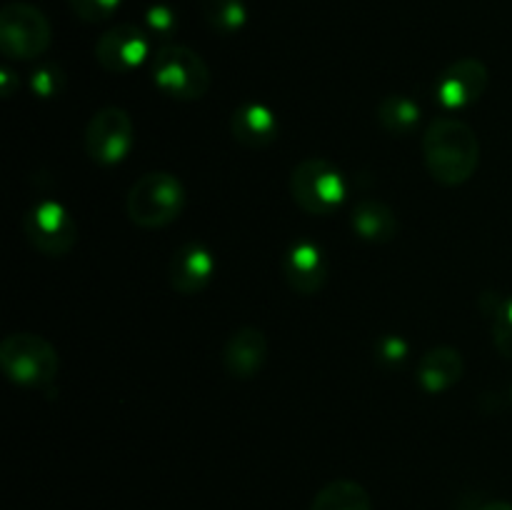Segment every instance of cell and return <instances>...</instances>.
Returning <instances> with one entry per match:
<instances>
[{
    "label": "cell",
    "instance_id": "obj_4",
    "mask_svg": "<svg viewBox=\"0 0 512 510\" xmlns=\"http://www.w3.org/2000/svg\"><path fill=\"white\" fill-rule=\"evenodd\" d=\"M155 88L173 100H200L210 90V68L188 45L165 43L150 60Z\"/></svg>",
    "mask_w": 512,
    "mask_h": 510
},
{
    "label": "cell",
    "instance_id": "obj_2",
    "mask_svg": "<svg viewBox=\"0 0 512 510\" xmlns=\"http://www.w3.org/2000/svg\"><path fill=\"white\" fill-rule=\"evenodd\" d=\"M185 208V185L168 170H153L133 183L125 198L128 218L138 228L155 230L175 223Z\"/></svg>",
    "mask_w": 512,
    "mask_h": 510
},
{
    "label": "cell",
    "instance_id": "obj_18",
    "mask_svg": "<svg viewBox=\"0 0 512 510\" xmlns=\"http://www.w3.org/2000/svg\"><path fill=\"white\" fill-rule=\"evenodd\" d=\"M420 105L408 95H385L378 105V120L390 135H413L420 125Z\"/></svg>",
    "mask_w": 512,
    "mask_h": 510
},
{
    "label": "cell",
    "instance_id": "obj_25",
    "mask_svg": "<svg viewBox=\"0 0 512 510\" xmlns=\"http://www.w3.org/2000/svg\"><path fill=\"white\" fill-rule=\"evenodd\" d=\"M475 510H512V503H505V500H490V503L478 505Z\"/></svg>",
    "mask_w": 512,
    "mask_h": 510
},
{
    "label": "cell",
    "instance_id": "obj_21",
    "mask_svg": "<svg viewBox=\"0 0 512 510\" xmlns=\"http://www.w3.org/2000/svg\"><path fill=\"white\" fill-rule=\"evenodd\" d=\"M175 30H178V15L170 5L155 3L153 8H148V13H145V33L158 35V38H173Z\"/></svg>",
    "mask_w": 512,
    "mask_h": 510
},
{
    "label": "cell",
    "instance_id": "obj_15",
    "mask_svg": "<svg viewBox=\"0 0 512 510\" xmlns=\"http://www.w3.org/2000/svg\"><path fill=\"white\" fill-rule=\"evenodd\" d=\"M463 355L460 350L450 348V345H440V348L428 350L420 358L418 365V383L425 393L438 395L453 388L460 378H463Z\"/></svg>",
    "mask_w": 512,
    "mask_h": 510
},
{
    "label": "cell",
    "instance_id": "obj_9",
    "mask_svg": "<svg viewBox=\"0 0 512 510\" xmlns=\"http://www.w3.org/2000/svg\"><path fill=\"white\" fill-rule=\"evenodd\" d=\"M150 35L140 25L120 23L105 30L95 43V58L108 73L125 75L148 60Z\"/></svg>",
    "mask_w": 512,
    "mask_h": 510
},
{
    "label": "cell",
    "instance_id": "obj_23",
    "mask_svg": "<svg viewBox=\"0 0 512 510\" xmlns=\"http://www.w3.org/2000/svg\"><path fill=\"white\" fill-rule=\"evenodd\" d=\"M375 355H378L380 365H385V368H400L408 360L410 345L400 335H385V338L378 340Z\"/></svg>",
    "mask_w": 512,
    "mask_h": 510
},
{
    "label": "cell",
    "instance_id": "obj_7",
    "mask_svg": "<svg viewBox=\"0 0 512 510\" xmlns=\"http://www.w3.org/2000/svg\"><path fill=\"white\" fill-rule=\"evenodd\" d=\"M135 143L133 118L125 108L108 105L100 108L85 125V153L98 165H118L130 155Z\"/></svg>",
    "mask_w": 512,
    "mask_h": 510
},
{
    "label": "cell",
    "instance_id": "obj_22",
    "mask_svg": "<svg viewBox=\"0 0 512 510\" xmlns=\"http://www.w3.org/2000/svg\"><path fill=\"white\" fill-rule=\"evenodd\" d=\"M123 0H68L70 10L85 23H103L113 18Z\"/></svg>",
    "mask_w": 512,
    "mask_h": 510
},
{
    "label": "cell",
    "instance_id": "obj_19",
    "mask_svg": "<svg viewBox=\"0 0 512 510\" xmlns=\"http://www.w3.org/2000/svg\"><path fill=\"white\" fill-rule=\"evenodd\" d=\"M200 15L220 35H235L248 23L245 0H200Z\"/></svg>",
    "mask_w": 512,
    "mask_h": 510
},
{
    "label": "cell",
    "instance_id": "obj_11",
    "mask_svg": "<svg viewBox=\"0 0 512 510\" xmlns=\"http://www.w3.org/2000/svg\"><path fill=\"white\" fill-rule=\"evenodd\" d=\"M283 280L298 295H315L328 280V258L325 250L313 240H298L283 255Z\"/></svg>",
    "mask_w": 512,
    "mask_h": 510
},
{
    "label": "cell",
    "instance_id": "obj_24",
    "mask_svg": "<svg viewBox=\"0 0 512 510\" xmlns=\"http://www.w3.org/2000/svg\"><path fill=\"white\" fill-rule=\"evenodd\" d=\"M30 85L40 98H50L63 88V70L55 68V65H40L30 78Z\"/></svg>",
    "mask_w": 512,
    "mask_h": 510
},
{
    "label": "cell",
    "instance_id": "obj_20",
    "mask_svg": "<svg viewBox=\"0 0 512 510\" xmlns=\"http://www.w3.org/2000/svg\"><path fill=\"white\" fill-rule=\"evenodd\" d=\"M490 318H493L495 348L505 358H512V298L495 300V308L490 310Z\"/></svg>",
    "mask_w": 512,
    "mask_h": 510
},
{
    "label": "cell",
    "instance_id": "obj_13",
    "mask_svg": "<svg viewBox=\"0 0 512 510\" xmlns=\"http://www.w3.org/2000/svg\"><path fill=\"white\" fill-rule=\"evenodd\" d=\"M223 368L230 378L250 380L263 370L268 360V338L260 328L245 325L238 328L223 345Z\"/></svg>",
    "mask_w": 512,
    "mask_h": 510
},
{
    "label": "cell",
    "instance_id": "obj_12",
    "mask_svg": "<svg viewBox=\"0 0 512 510\" xmlns=\"http://www.w3.org/2000/svg\"><path fill=\"white\" fill-rule=\"evenodd\" d=\"M215 268H218V263H215V255L210 253L208 245L195 243V240L185 243L170 258V285L180 295H198L200 290L210 285Z\"/></svg>",
    "mask_w": 512,
    "mask_h": 510
},
{
    "label": "cell",
    "instance_id": "obj_17",
    "mask_svg": "<svg viewBox=\"0 0 512 510\" xmlns=\"http://www.w3.org/2000/svg\"><path fill=\"white\" fill-rule=\"evenodd\" d=\"M310 510H373V500L363 485L340 478L318 490Z\"/></svg>",
    "mask_w": 512,
    "mask_h": 510
},
{
    "label": "cell",
    "instance_id": "obj_1",
    "mask_svg": "<svg viewBox=\"0 0 512 510\" xmlns=\"http://www.w3.org/2000/svg\"><path fill=\"white\" fill-rule=\"evenodd\" d=\"M423 158L428 173L440 185L468 183L480 165V140L465 120L435 118L423 133Z\"/></svg>",
    "mask_w": 512,
    "mask_h": 510
},
{
    "label": "cell",
    "instance_id": "obj_5",
    "mask_svg": "<svg viewBox=\"0 0 512 510\" xmlns=\"http://www.w3.org/2000/svg\"><path fill=\"white\" fill-rule=\"evenodd\" d=\"M290 195L310 215H333L348 195L343 170L325 158H305L290 173Z\"/></svg>",
    "mask_w": 512,
    "mask_h": 510
},
{
    "label": "cell",
    "instance_id": "obj_14",
    "mask_svg": "<svg viewBox=\"0 0 512 510\" xmlns=\"http://www.w3.org/2000/svg\"><path fill=\"white\" fill-rule=\"evenodd\" d=\"M230 133L245 148L263 150L278 140L280 123L268 105L243 103L230 115Z\"/></svg>",
    "mask_w": 512,
    "mask_h": 510
},
{
    "label": "cell",
    "instance_id": "obj_8",
    "mask_svg": "<svg viewBox=\"0 0 512 510\" xmlns=\"http://www.w3.org/2000/svg\"><path fill=\"white\" fill-rule=\"evenodd\" d=\"M23 233L38 253L63 258L78 243V223L58 200H40L23 215Z\"/></svg>",
    "mask_w": 512,
    "mask_h": 510
},
{
    "label": "cell",
    "instance_id": "obj_10",
    "mask_svg": "<svg viewBox=\"0 0 512 510\" xmlns=\"http://www.w3.org/2000/svg\"><path fill=\"white\" fill-rule=\"evenodd\" d=\"M490 83V73L483 60L460 58L450 63L438 78V103L445 110H463L478 103Z\"/></svg>",
    "mask_w": 512,
    "mask_h": 510
},
{
    "label": "cell",
    "instance_id": "obj_3",
    "mask_svg": "<svg viewBox=\"0 0 512 510\" xmlns=\"http://www.w3.org/2000/svg\"><path fill=\"white\" fill-rule=\"evenodd\" d=\"M0 368L20 388H48L58 375L60 358L43 335L10 333L0 343Z\"/></svg>",
    "mask_w": 512,
    "mask_h": 510
},
{
    "label": "cell",
    "instance_id": "obj_16",
    "mask_svg": "<svg viewBox=\"0 0 512 510\" xmlns=\"http://www.w3.org/2000/svg\"><path fill=\"white\" fill-rule=\"evenodd\" d=\"M350 225H353L355 235L368 243H390L398 235V215L388 203L378 198H365L355 205L353 215H350Z\"/></svg>",
    "mask_w": 512,
    "mask_h": 510
},
{
    "label": "cell",
    "instance_id": "obj_6",
    "mask_svg": "<svg viewBox=\"0 0 512 510\" xmlns=\"http://www.w3.org/2000/svg\"><path fill=\"white\" fill-rule=\"evenodd\" d=\"M53 28L48 15L30 3H8L0 10V50L10 60H35L48 53Z\"/></svg>",
    "mask_w": 512,
    "mask_h": 510
}]
</instances>
